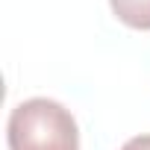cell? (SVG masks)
Listing matches in <instances>:
<instances>
[{"instance_id": "1", "label": "cell", "mask_w": 150, "mask_h": 150, "mask_svg": "<svg viewBox=\"0 0 150 150\" xmlns=\"http://www.w3.org/2000/svg\"><path fill=\"white\" fill-rule=\"evenodd\" d=\"M9 150H80V127L71 109L50 97L21 100L6 124Z\"/></svg>"}, {"instance_id": "2", "label": "cell", "mask_w": 150, "mask_h": 150, "mask_svg": "<svg viewBox=\"0 0 150 150\" xmlns=\"http://www.w3.org/2000/svg\"><path fill=\"white\" fill-rule=\"evenodd\" d=\"M109 6L129 30H150V0H109Z\"/></svg>"}, {"instance_id": "3", "label": "cell", "mask_w": 150, "mask_h": 150, "mask_svg": "<svg viewBox=\"0 0 150 150\" xmlns=\"http://www.w3.org/2000/svg\"><path fill=\"white\" fill-rule=\"evenodd\" d=\"M121 150H150V132H144V135H135V138H129L127 144H121Z\"/></svg>"}]
</instances>
